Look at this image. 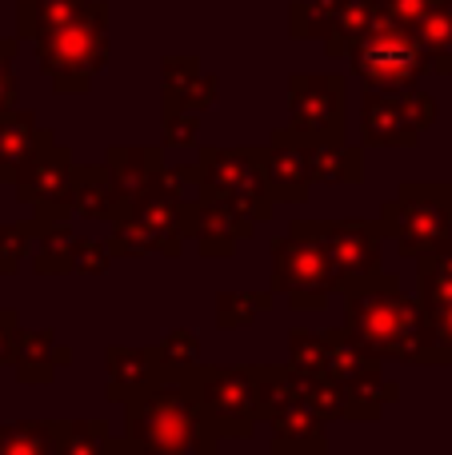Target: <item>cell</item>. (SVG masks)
Listing matches in <instances>:
<instances>
[{
    "label": "cell",
    "mask_w": 452,
    "mask_h": 455,
    "mask_svg": "<svg viewBox=\"0 0 452 455\" xmlns=\"http://www.w3.org/2000/svg\"><path fill=\"white\" fill-rule=\"evenodd\" d=\"M104 168H109L120 200H125V204H141V200L152 196V188H157L160 168H165V152L160 148H109Z\"/></svg>",
    "instance_id": "obj_21"
},
{
    "label": "cell",
    "mask_w": 452,
    "mask_h": 455,
    "mask_svg": "<svg viewBox=\"0 0 452 455\" xmlns=\"http://www.w3.org/2000/svg\"><path fill=\"white\" fill-rule=\"evenodd\" d=\"M452 220V184L448 180H408L397 196L381 204V232L397 243L405 259H421L437 248L440 232Z\"/></svg>",
    "instance_id": "obj_6"
},
{
    "label": "cell",
    "mask_w": 452,
    "mask_h": 455,
    "mask_svg": "<svg viewBox=\"0 0 452 455\" xmlns=\"http://www.w3.org/2000/svg\"><path fill=\"white\" fill-rule=\"evenodd\" d=\"M48 216H61V212H48V208H36L32 220H20V224H0V275H12L24 267V259L32 256L36 248V235L44 228Z\"/></svg>",
    "instance_id": "obj_29"
},
{
    "label": "cell",
    "mask_w": 452,
    "mask_h": 455,
    "mask_svg": "<svg viewBox=\"0 0 452 455\" xmlns=\"http://www.w3.org/2000/svg\"><path fill=\"white\" fill-rule=\"evenodd\" d=\"M349 64H352V72H357L360 84L376 88V92L416 88L432 72L421 40H416L408 28H400V24L384 20V16L357 40V44H352Z\"/></svg>",
    "instance_id": "obj_7"
},
{
    "label": "cell",
    "mask_w": 452,
    "mask_h": 455,
    "mask_svg": "<svg viewBox=\"0 0 452 455\" xmlns=\"http://www.w3.org/2000/svg\"><path fill=\"white\" fill-rule=\"evenodd\" d=\"M421 307H424V323H429V339H432V363H452V296Z\"/></svg>",
    "instance_id": "obj_34"
},
{
    "label": "cell",
    "mask_w": 452,
    "mask_h": 455,
    "mask_svg": "<svg viewBox=\"0 0 452 455\" xmlns=\"http://www.w3.org/2000/svg\"><path fill=\"white\" fill-rule=\"evenodd\" d=\"M52 455H128L125 440L104 419H48Z\"/></svg>",
    "instance_id": "obj_23"
},
{
    "label": "cell",
    "mask_w": 452,
    "mask_h": 455,
    "mask_svg": "<svg viewBox=\"0 0 452 455\" xmlns=\"http://www.w3.org/2000/svg\"><path fill=\"white\" fill-rule=\"evenodd\" d=\"M253 232H256V220L248 212H240L237 204H229V200H221V196L200 192L197 212H192V235L189 240H197V251L205 259L232 256L237 243L248 240Z\"/></svg>",
    "instance_id": "obj_16"
},
{
    "label": "cell",
    "mask_w": 452,
    "mask_h": 455,
    "mask_svg": "<svg viewBox=\"0 0 452 455\" xmlns=\"http://www.w3.org/2000/svg\"><path fill=\"white\" fill-rule=\"evenodd\" d=\"M32 44L56 92H88L96 72L109 64V4L88 0L72 20L36 36Z\"/></svg>",
    "instance_id": "obj_4"
},
{
    "label": "cell",
    "mask_w": 452,
    "mask_h": 455,
    "mask_svg": "<svg viewBox=\"0 0 452 455\" xmlns=\"http://www.w3.org/2000/svg\"><path fill=\"white\" fill-rule=\"evenodd\" d=\"M16 328H20V315H16L12 307H4V312H0V368H4V363L12 360V339H16Z\"/></svg>",
    "instance_id": "obj_39"
},
{
    "label": "cell",
    "mask_w": 452,
    "mask_h": 455,
    "mask_svg": "<svg viewBox=\"0 0 452 455\" xmlns=\"http://www.w3.org/2000/svg\"><path fill=\"white\" fill-rule=\"evenodd\" d=\"M272 296L288 299V307L317 312L328 304L333 291H341L333 272V259L325 248L320 220H293L280 240H272Z\"/></svg>",
    "instance_id": "obj_5"
},
{
    "label": "cell",
    "mask_w": 452,
    "mask_h": 455,
    "mask_svg": "<svg viewBox=\"0 0 452 455\" xmlns=\"http://www.w3.org/2000/svg\"><path fill=\"white\" fill-rule=\"evenodd\" d=\"M200 136V112L165 108V148H192Z\"/></svg>",
    "instance_id": "obj_35"
},
{
    "label": "cell",
    "mask_w": 452,
    "mask_h": 455,
    "mask_svg": "<svg viewBox=\"0 0 452 455\" xmlns=\"http://www.w3.org/2000/svg\"><path fill=\"white\" fill-rule=\"evenodd\" d=\"M432 256H440L445 264H452V220H448L445 232H440V240H437V248H432Z\"/></svg>",
    "instance_id": "obj_40"
},
{
    "label": "cell",
    "mask_w": 452,
    "mask_h": 455,
    "mask_svg": "<svg viewBox=\"0 0 452 455\" xmlns=\"http://www.w3.org/2000/svg\"><path fill=\"white\" fill-rule=\"evenodd\" d=\"M192 387L205 424L216 440H248L261 424V376L264 363H192L176 371Z\"/></svg>",
    "instance_id": "obj_3"
},
{
    "label": "cell",
    "mask_w": 452,
    "mask_h": 455,
    "mask_svg": "<svg viewBox=\"0 0 452 455\" xmlns=\"http://www.w3.org/2000/svg\"><path fill=\"white\" fill-rule=\"evenodd\" d=\"M0 455H52L48 419H16V424H0Z\"/></svg>",
    "instance_id": "obj_31"
},
{
    "label": "cell",
    "mask_w": 452,
    "mask_h": 455,
    "mask_svg": "<svg viewBox=\"0 0 452 455\" xmlns=\"http://www.w3.org/2000/svg\"><path fill=\"white\" fill-rule=\"evenodd\" d=\"M264 184H269L272 204H309V160H304V140L288 128H272L269 144H261Z\"/></svg>",
    "instance_id": "obj_15"
},
{
    "label": "cell",
    "mask_w": 452,
    "mask_h": 455,
    "mask_svg": "<svg viewBox=\"0 0 452 455\" xmlns=\"http://www.w3.org/2000/svg\"><path fill=\"white\" fill-rule=\"evenodd\" d=\"M165 76V108H184V112H205L216 104V76L200 68L197 56H168L160 64Z\"/></svg>",
    "instance_id": "obj_20"
},
{
    "label": "cell",
    "mask_w": 452,
    "mask_h": 455,
    "mask_svg": "<svg viewBox=\"0 0 452 455\" xmlns=\"http://www.w3.org/2000/svg\"><path fill=\"white\" fill-rule=\"evenodd\" d=\"M120 440L128 455H216L221 448L181 376H160L144 392L128 395Z\"/></svg>",
    "instance_id": "obj_2"
},
{
    "label": "cell",
    "mask_w": 452,
    "mask_h": 455,
    "mask_svg": "<svg viewBox=\"0 0 452 455\" xmlns=\"http://www.w3.org/2000/svg\"><path fill=\"white\" fill-rule=\"evenodd\" d=\"M272 304H277L272 291H221L216 296V328L221 331L248 328L264 312H272Z\"/></svg>",
    "instance_id": "obj_30"
},
{
    "label": "cell",
    "mask_w": 452,
    "mask_h": 455,
    "mask_svg": "<svg viewBox=\"0 0 452 455\" xmlns=\"http://www.w3.org/2000/svg\"><path fill=\"white\" fill-rule=\"evenodd\" d=\"M157 347V360H160V376H176V371L192 368L200 360V336L189 328H176L173 336H165Z\"/></svg>",
    "instance_id": "obj_33"
},
{
    "label": "cell",
    "mask_w": 452,
    "mask_h": 455,
    "mask_svg": "<svg viewBox=\"0 0 452 455\" xmlns=\"http://www.w3.org/2000/svg\"><path fill=\"white\" fill-rule=\"evenodd\" d=\"M413 36L421 40L429 68L437 76H452V0H432L429 12L416 20Z\"/></svg>",
    "instance_id": "obj_25"
},
{
    "label": "cell",
    "mask_w": 452,
    "mask_h": 455,
    "mask_svg": "<svg viewBox=\"0 0 452 455\" xmlns=\"http://www.w3.org/2000/svg\"><path fill=\"white\" fill-rule=\"evenodd\" d=\"M197 168H200V192L237 204L256 224L272 220L277 204H272L269 184H264L261 148H200Z\"/></svg>",
    "instance_id": "obj_11"
},
{
    "label": "cell",
    "mask_w": 452,
    "mask_h": 455,
    "mask_svg": "<svg viewBox=\"0 0 452 455\" xmlns=\"http://www.w3.org/2000/svg\"><path fill=\"white\" fill-rule=\"evenodd\" d=\"M437 100L416 88L400 92H376L365 88L360 100V144L365 148H413L421 132L437 124Z\"/></svg>",
    "instance_id": "obj_10"
},
{
    "label": "cell",
    "mask_w": 452,
    "mask_h": 455,
    "mask_svg": "<svg viewBox=\"0 0 452 455\" xmlns=\"http://www.w3.org/2000/svg\"><path fill=\"white\" fill-rule=\"evenodd\" d=\"M320 232H325V248L341 288L381 272L384 232L376 220H320Z\"/></svg>",
    "instance_id": "obj_13"
},
{
    "label": "cell",
    "mask_w": 452,
    "mask_h": 455,
    "mask_svg": "<svg viewBox=\"0 0 452 455\" xmlns=\"http://www.w3.org/2000/svg\"><path fill=\"white\" fill-rule=\"evenodd\" d=\"M344 296V331L373 360L432 363V339L424 323L421 299L405 296L397 272H373L341 288Z\"/></svg>",
    "instance_id": "obj_1"
},
{
    "label": "cell",
    "mask_w": 452,
    "mask_h": 455,
    "mask_svg": "<svg viewBox=\"0 0 452 455\" xmlns=\"http://www.w3.org/2000/svg\"><path fill=\"white\" fill-rule=\"evenodd\" d=\"M344 76L296 72L288 76V132L301 140H344Z\"/></svg>",
    "instance_id": "obj_12"
},
{
    "label": "cell",
    "mask_w": 452,
    "mask_h": 455,
    "mask_svg": "<svg viewBox=\"0 0 452 455\" xmlns=\"http://www.w3.org/2000/svg\"><path fill=\"white\" fill-rule=\"evenodd\" d=\"M261 419H269L272 451L277 455H325L328 451V419L304 400V392L293 384L288 368L264 363Z\"/></svg>",
    "instance_id": "obj_9"
},
{
    "label": "cell",
    "mask_w": 452,
    "mask_h": 455,
    "mask_svg": "<svg viewBox=\"0 0 452 455\" xmlns=\"http://www.w3.org/2000/svg\"><path fill=\"white\" fill-rule=\"evenodd\" d=\"M152 379H160L157 347L112 344L109 352H104V395H109L112 403H125L128 395L144 392Z\"/></svg>",
    "instance_id": "obj_18"
},
{
    "label": "cell",
    "mask_w": 452,
    "mask_h": 455,
    "mask_svg": "<svg viewBox=\"0 0 452 455\" xmlns=\"http://www.w3.org/2000/svg\"><path fill=\"white\" fill-rule=\"evenodd\" d=\"M109 264H112L109 243H101V240H72V272L101 275V272H109Z\"/></svg>",
    "instance_id": "obj_36"
},
{
    "label": "cell",
    "mask_w": 452,
    "mask_h": 455,
    "mask_svg": "<svg viewBox=\"0 0 452 455\" xmlns=\"http://www.w3.org/2000/svg\"><path fill=\"white\" fill-rule=\"evenodd\" d=\"M429 4H432V0H376V8H381L384 20L400 24V28H408V32H413L416 20L429 12Z\"/></svg>",
    "instance_id": "obj_37"
},
{
    "label": "cell",
    "mask_w": 452,
    "mask_h": 455,
    "mask_svg": "<svg viewBox=\"0 0 452 455\" xmlns=\"http://www.w3.org/2000/svg\"><path fill=\"white\" fill-rule=\"evenodd\" d=\"M197 204H181L168 196H144L141 204H125L112 216L109 251L112 256H181L192 235Z\"/></svg>",
    "instance_id": "obj_8"
},
{
    "label": "cell",
    "mask_w": 452,
    "mask_h": 455,
    "mask_svg": "<svg viewBox=\"0 0 452 455\" xmlns=\"http://www.w3.org/2000/svg\"><path fill=\"white\" fill-rule=\"evenodd\" d=\"M72 168H77V160H72V152L64 148V144H48L44 152H36L12 180L20 204L24 208H48V212L69 216Z\"/></svg>",
    "instance_id": "obj_14"
},
{
    "label": "cell",
    "mask_w": 452,
    "mask_h": 455,
    "mask_svg": "<svg viewBox=\"0 0 452 455\" xmlns=\"http://www.w3.org/2000/svg\"><path fill=\"white\" fill-rule=\"evenodd\" d=\"M125 208L117 184H112L104 164H77L69 184V212L85 216V220H112Z\"/></svg>",
    "instance_id": "obj_22"
},
{
    "label": "cell",
    "mask_w": 452,
    "mask_h": 455,
    "mask_svg": "<svg viewBox=\"0 0 452 455\" xmlns=\"http://www.w3.org/2000/svg\"><path fill=\"white\" fill-rule=\"evenodd\" d=\"M16 40H0V116L16 108V72H12Z\"/></svg>",
    "instance_id": "obj_38"
},
{
    "label": "cell",
    "mask_w": 452,
    "mask_h": 455,
    "mask_svg": "<svg viewBox=\"0 0 452 455\" xmlns=\"http://www.w3.org/2000/svg\"><path fill=\"white\" fill-rule=\"evenodd\" d=\"M272 455H277V451H272Z\"/></svg>",
    "instance_id": "obj_41"
},
{
    "label": "cell",
    "mask_w": 452,
    "mask_h": 455,
    "mask_svg": "<svg viewBox=\"0 0 452 455\" xmlns=\"http://www.w3.org/2000/svg\"><path fill=\"white\" fill-rule=\"evenodd\" d=\"M336 8H341V0H296V4L288 8V32L301 40L325 36Z\"/></svg>",
    "instance_id": "obj_32"
},
{
    "label": "cell",
    "mask_w": 452,
    "mask_h": 455,
    "mask_svg": "<svg viewBox=\"0 0 452 455\" xmlns=\"http://www.w3.org/2000/svg\"><path fill=\"white\" fill-rule=\"evenodd\" d=\"M72 360V352L64 344H56V331L52 328H40V331H28V328H16V339H12V368H16V379L20 384H52L56 371Z\"/></svg>",
    "instance_id": "obj_17"
},
{
    "label": "cell",
    "mask_w": 452,
    "mask_h": 455,
    "mask_svg": "<svg viewBox=\"0 0 452 455\" xmlns=\"http://www.w3.org/2000/svg\"><path fill=\"white\" fill-rule=\"evenodd\" d=\"M85 4L88 0H16V32L24 40H36L61 28L64 20H72Z\"/></svg>",
    "instance_id": "obj_28"
},
{
    "label": "cell",
    "mask_w": 452,
    "mask_h": 455,
    "mask_svg": "<svg viewBox=\"0 0 452 455\" xmlns=\"http://www.w3.org/2000/svg\"><path fill=\"white\" fill-rule=\"evenodd\" d=\"M48 144H56L52 128H40L32 112L12 108L8 116H0V184H12L16 172Z\"/></svg>",
    "instance_id": "obj_19"
},
{
    "label": "cell",
    "mask_w": 452,
    "mask_h": 455,
    "mask_svg": "<svg viewBox=\"0 0 452 455\" xmlns=\"http://www.w3.org/2000/svg\"><path fill=\"white\" fill-rule=\"evenodd\" d=\"M312 184H360L365 180V156L349 140H304Z\"/></svg>",
    "instance_id": "obj_24"
},
{
    "label": "cell",
    "mask_w": 452,
    "mask_h": 455,
    "mask_svg": "<svg viewBox=\"0 0 452 455\" xmlns=\"http://www.w3.org/2000/svg\"><path fill=\"white\" fill-rule=\"evenodd\" d=\"M376 20H381L376 0H341V8H336L328 32L320 36V40H325V52L328 56H349L352 44H357V40L365 36Z\"/></svg>",
    "instance_id": "obj_26"
},
{
    "label": "cell",
    "mask_w": 452,
    "mask_h": 455,
    "mask_svg": "<svg viewBox=\"0 0 452 455\" xmlns=\"http://www.w3.org/2000/svg\"><path fill=\"white\" fill-rule=\"evenodd\" d=\"M72 228L69 216H48L44 228L36 235V248H32V264H36L40 275H61L72 272Z\"/></svg>",
    "instance_id": "obj_27"
}]
</instances>
